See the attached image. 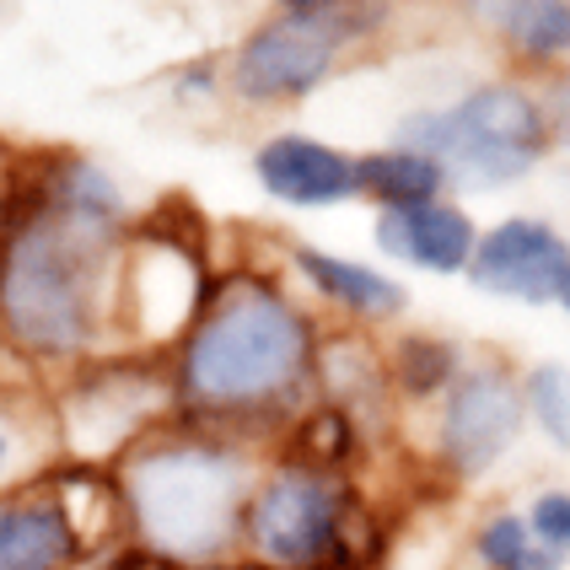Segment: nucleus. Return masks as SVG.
<instances>
[{
	"mask_svg": "<svg viewBox=\"0 0 570 570\" xmlns=\"http://www.w3.org/2000/svg\"><path fill=\"white\" fill-rule=\"evenodd\" d=\"M140 205L92 151H22L0 194V361L49 387L119 345V254Z\"/></svg>",
	"mask_w": 570,
	"mask_h": 570,
	"instance_id": "1",
	"label": "nucleus"
},
{
	"mask_svg": "<svg viewBox=\"0 0 570 570\" xmlns=\"http://www.w3.org/2000/svg\"><path fill=\"white\" fill-rule=\"evenodd\" d=\"M323 328L275 264H222L189 334L167 350L178 420L275 446L317 404Z\"/></svg>",
	"mask_w": 570,
	"mask_h": 570,
	"instance_id": "2",
	"label": "nucleus"
},
{
	"mask_svg": "<svg viewBox=\"0 0 570 570\" xmlns=\"http://www.w3.org/2000/svg\"><path fill=\"white\" fill-rule=\"evenodd\" d=\"M269 446L167 420L114 463L125 543L146 566H232Z\"/></svg>",
	"mask_w": 570,
	"mask_h": 570,
	"instance_id": "3",
	"label": "nucleus"
},
{
	"mask_svg": "<svg viewBox=\"0 0 570 570\" xmlns=\"http://www.w3.org/2000/svg\"><path fill=\"white\" fill-rule=\"evenodd\" d=\"M387 528L366 479L269 446L243 511V554L258 570H372Z\"/></svg>",
	"mask_w": 570,
	"mask_h": 570,
	"instance_id": "4",
	"label": "nucleus"
},
{
	"mask_svg": "<svg viewBox=\"0 0 570 570\" xmlns=\"http://www.w3.org/2000/svg\"><path fill=\"white\" fill-rule=\"evenodd\" d=\"M393 140L436 161L452 194L517 189L554 157V125L543 87L528 76H484L446 102L410 108Z\"/></svg>",
	"mask_w": 570,
	"mask_h": 570,
	"instance_id": "5",
	"label": "nucleus"
},
{
	"mask_svg": "<svg viewBox=\"0 0 570 570\" xmlns=\"http://www.w3.org/2000/svg\"><path fill=\"white\" fill-rule=\"evenodd\" d=\"M387 32V0H334L307 11H264L222 55L226 97L243 108H296L345 76Z\"/></svg>",
	"mask_w": 570,
	"mask_h": 570,
	"instance_id": "6",
	"label": "nucleus"
},
{
	"mask_svg": "<svg viewBox=\"0 0 570 570\" xmlns=\"http://www.w3.org/2000/svg\"><path fill=\"white\" fill-rule=\"evenodd\" d=\"M43 399L60 463H87V469H114L129 446L178 420L167 355L146 350H108L97 361H81L76 372L49 382Z\"/></svg>",
	"mask_w": 570,
	"mask_h": 570,
	"instance_id": "7",
	"label": "nucleus"
},
{
	"mask_svg": "<svg viewBox=\"0 0 570 570\" xmlns=\"http://www.w3.org/2000/svg\"><path fill=\"white\" fill-rule=\"evenodd\" d=\"M222 258L205 248V226H194L184 205L140 210L119 254V345L167 355L189 334Z\"/></svg>",
	"mask_w": 570,
	"mask_h": 570,
	"instance_id": "8",
	"label": "nucleus"
},
{
	"mask_svg": "<svg viewBox=\"0 0 570 570\" xmlns=\"http://www.w3.org/2000/svg\"><path fill=\"white\" fill-rule=\"evenodd\" d=\"M522 436H528L522 372L495 350H474L463 377L425 414L420 469L442 490H474L522 446Z\"/></svg>",
	"mask_w": 570,
	"mask_h": 570,
	"instance_id": "9",
	"label": "nucleus"
},
{
	"mask_svg": "<svg viewBox=\"0 0 570 570\" xmlns=\"http://www.w3.org/2000/svg\"><path fill=\"white\" fill-rule=\"evenodd\" d=\"M281 275L302 291V302L317 317H334V328H366V334H393L410 317V285L387 264L340 254L307 237H285Z\"/></svg>",
	"mask_w": 570,
	"mask_h": 570,
	"instance_id": "10",
	"label": "nucleus"
},
{
	"mask_svg": "<svg viewBox=\"0 0 570 570\" xmlns=\"http://www.w3.org/2000/svg\"><path fill=\"white\" fill-rule=\"evenodd\" d=\"M570 275V237L560 222L539 210H511L479 232L474 264L463 281L479 296H495L511 307H560Z\"/></svg>",
	"mask_w": 570,
	"mask_h": 570,
	"instance_id": "11",
	"label": "nucleus"
},
{
	"mask_svg": "<svg viewBox=\"0 0 570 570\" xmlns=\"http://www.w3.org/2000/svg\"><path fill=\"white\" fill-rule=\"evenodd\" d=\"M248 173L281 210H340L361 199V151L313 129H269L248 151Z\"/></svg>",
	"mask_w": 570,
	"mask_h": 570,
	"instance_id": "12",
	"label": "nucleus"
},
{
	"mask_svg": "<svg viewBox=\"0 0 570 570\" xmlns=\"http://www.w3.org/2000/svg\"><path fill=\"white\" fill-rule=\"evenodd\" d=\"M0 570H108L76 528L55 469L0 495Z\"/></svg>",
	"mask_w": 570,
	"mask_h": 570,
	"instance_id": "13",
	"label": "nucleus"
},
{
	"mask_svg": "<svg viewBox=\"0 0 570 570\" xmlns=\"http://www.w3.org/2000/svg\"><path fill=\"white\" fill-rule=\"evenodd\" d=\"M474 210L446 194V199H431V205H410V210H382L372 216V243L387 264L399 269H414V275H442V281H458L469 275L479 248Z\"/></svg>",
	"mask_w": 570,
	"mask_h": 570,
	"instance_id": "14",
	"label": "nucleus"
},
{
	"mask_svg": "<svg viewBox=\"0 0 570 570\" xmlns=\"http://www.w3.org/2000/svg\"><path fill=\"white\" fill-rule=\"evenodd\" d=\"M463 17L517 65V76H570V0H463Z\"/></svg>",
	"mask_w": 570,
	"mask_h": 570,
	"instance_id": "15",
	"label": "nucleus"
},
{
	"mask_svg": "<svg viewBox=\"0 0 570 570\" xmlns=\"http://www.w3.org/2000/svg\"><path fill=\"white\" fill-rule=\"evenodd\" d=\"M317 404H334L350 420H361L372 436L393 431L399 404L387 387V350L382 334L366 328H323V350H317Z\"/></svg>",
	"mask_w": 570,
	"mask_h": 570,
	"instance_id": "16",
	"label": "nucleus"
},
{
	"mask_svg": "<svg viewBox=\"0 0 570 570\" xmlns=\"http://www.w3.org/2000/svg\"><path fill=\"white\" fill-rule=\"evenodd\" d=\"M382 350H387V387H393L399 414H431L446 399V387L463 377V366L474 361V350L458 334H436V328H393L382 334Z\"/></svg>",
	"mask_w": 570,
	"mask_h": 570,
	"instance_id": "17",
	"label": "nucleus"
},
{
	"mask_svg": "<svg viewBox=\"0 0 570 570\" xmlns=\"http://www.w3.org/2000/svg\"><path fill=\"white\" fill-rule=\"evenodd\" d=\"M60 463L55 425H49V399L32 382H0V495L22 490L28 479L49 474Z\"/></svg>",
	"mask_w": 570,
	"mask_h": 570,
	"instance_id": "18",
	"label": "nucleus"
},
{
	"mask_svg": "<svg viewBox=\"0 0 570 570\" xmlns=\"http://www.w3.org/2000/svg\"><path fill=\"white\" fill-rule=\"evenodd\" d=\"M446 173L425 151H414L404 140H387L377 151H361V199L372 205V216L382 210H410V205H431L446 199Z\"/></svg>",
	"mask_w": 570,
	"mask_h": 570,
	"instance_id": "19",
	"label": "nucleus"
},
{
	"mask_svg": "<svg viewBox=\"0 0 570 570\" xmlns=\"http://www.w3.org/2000/svg\"><path fill=\"white\" fill-rule=\"evenodd\" d=\"M469 560H474V570H566L570 566L566 554H554L528 528V511L507 507V501L479 511V522L469 528Z\"/></svg>",
	"mask_w": 570,
	"mask_h": 570,
	"instance_id": "20",
	"label": "nucleus"
},
{
	"mask_svg": "<svg viewBox=\"0 0 570 570\" xmlns=\"http://www.w3.org/2000/svg\"><path fill=\"white\" fill-rule=\"evenodd\" d=\"M522 410L528 431L554 452H570V361H533L522 366Z\"/></svg>",
	"mask_w": 570,
	"mask_h": 570,
	"instance_id": "21",
	"label": "nucleus"
},
{
	"mask_svg": "<svg viewBox=\"0 0 570 570\" xmlns=\"http://www.w3.org/2000/svg\"><path fill=\"white\" fill-rule=\"evenodd\" d=\"M522 511H528V528H533L554 554L570 560V484H539Z\"/></svg>",
	"mask_w": 570,
	"mask_h": 570,
	"instance_id": "22",
	"label": "nucleus"
},
{
	"mask_svg": "<svg viewBox=\"0 0 570 570\" xmlns=\"http://www.w3.org/2000/svg\"><path fill=\"white\" fill-rule=\"evenodd\" d=\"M543 102H549V125H554V151L570 157V76L543 81Z\"/></svg>",
	"mask_w": 570,
	"mask_h": 570,
	"instance_id": "23",
	"label": "nucleus"
},
{
	"mask_svg": "<svg viewBox=\"0 0 570 570\" xmlns=\"http://www.w3.org/2000/svg\"><path fill=\"white\" fill-rule=\"evenodd\" d=\"M17 157H22V151H17V146L0 135V194H6V184H11V167H17Z\"/></svg>",
	"mask_w": 570,
	"mask_h": 570,
	"instance_id": "24",
	"label": "nucleus"
},
{
	"mask_svg": "<svg viewBox=\"0 0 570 570\" xmlns=\"http://www.w3.org/2000/svg\"><path fill=\"white\" fill-rule=\"evenodd\" d=\"M307 6H334V0H269V11H307Z\"/></svg>",
	"mask_w": 570,
	"mask_h": 570,
	"instance_id": "25",
	"label": "nucleus"
},
{
	"mask_svg": "<svg viewBox=\"0 0 570 570\" xmlns=\"http://www.w3.org/2000/svg\"><path fill=\"white\" fill-rule=\"evenodd\" d=\"M129 566L135 570H232V566H146V560H135V554H129Z\"/></svg>",
	"mask_w": 570,
	"mask_h": 570,
	"instance_id": "26",
	"label": "nucleus"
},
{
	"mask_svg": "<svg viewBox=\"0 0 570 570\" xmlns=\"http://www.w3.org/2000/svg\"><path fill=\"white\" fill-rule=\"evenodd\" d=\"M560 313L570 317V275H566V291H560Z\"/></svg>",
	"mask_w": 570,
	"mask_h": 570,
	"instance_id": "27",
	"label": "nucleus"
},
{
	"mask_svg": "<svg viewBox=\"0 0 570 570\" xmlns=\"http://www.w3.org/2000/svg\"><path fill=\"white\" fill-rule=\"evenodd\" d=\"M108 570H135V566H129V549H125V554H119V560H114Z\"/></svg>",
	"mask_w": 570,
	"mask_h": 570,
	"instance_id": "28",
	"label": "nucleus"
},
{
	"mask_svg": "<svg viewBox=\"0 0 570 570\" xmlns=\"http://www.w3.org/2000/svg\"><path fill=\"white\" fill-rule=\"evenodd\" d=\"M0 382H6V361H0Z\"/></svg>",
	"mask_w": 570,
	"mask_h": 570,
	"instance_id": "29",
	"label": "nucleus"
},
{
	"mask_svg": "<svg viewBox=\"0 0 570 570\" xmlns=\"http://www.w3.org/2000/svg\"><path fill=\"white\" fill-rule=\"evenodd\" d=\"M0 11H6V0H0Z\"/></svg>",
	"mask_w": 570,
	"mask_h": 570,
	"instance_id": "30",
	"label": "nucleus"
}]
</instances>
